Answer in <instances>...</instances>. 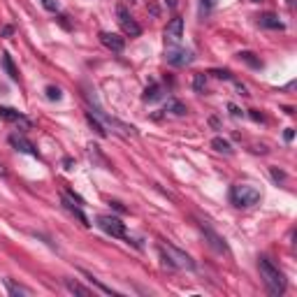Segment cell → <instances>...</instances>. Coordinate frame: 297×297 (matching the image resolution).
<instances>
[{"instance_id":"obj_31","label":"cell","mask_w":297,"mask_h":297,"mask_svg":"<svg viewBox=\"0 0 297 297\" xmlns=\"http://www.w3.org/2000/svg\"><path fill=\"white\" fill-rule=\"evenodd\" d=\"M293 135H295V132H293V130H286V142H290V139H293Z\"/></svg>"},{"instance_id":"obj_29","label":"cell","mask_w":297,"mask_h":297,"mask_svg":"<svg viewBox=\"0 0 297 297\" xmlns=\"http://www.w3.org/2000/svg\"><path fill=\"white\" fill-rule=\"evenodd\" d=\"M228 109H230V114H232V116H242V114H244V112H242L237 105H228Z\"/></svg>"},{"instance_id":"obj_10","label":"cell","mask_w":297,"mask_h":297,"mask_svg":"<svg viewBox=\"0 0 297 297\" xmlns=\"http://www.w3.org/2000/svg\"><path fill=\"white\" fill-rule=\"evenodd\" d=\"M100 42H102L109 51H114V53H121L123 49H126V40H123L121 35H116V33L102 31V33H100Z\"/></svg>"},{"instance_id":"obj_8","label":"cell","mask_w":297,"mask_h":297,"mask_svg":"<svg viewBox=\"0 0 297 297\" xmlns=\"http://www.w3.org/2000/svg\"><path fill=\"white\" fill-rule=\"evenodd\" d=\"M200 230H202V235H205L207 244L212 246L216 253H228V244H225V239H223L221 235H216L209 225H205V223H200Z\"/></svg>"},{"instance_id":"obj_24","label":"cell","mask_w":297,"mask_h":297,"mask_svg":"<svg viewBox=\"0 0 297 297\" xmlns=\"http://www.w3.org/2000/svg\"><path fill=\"white\" fill-rule=\"evenodd\" d=\"M61 88H56V86H46V98L49 100H61Z\"/></svg>"},{"instance_id":"obj_32","label":"cell","mask_w":297,"mask_h":297,"mask_svg":"<svg viewBox=\"0 0 297 297\" xmlns=\"http://www.w3.org/2000/svg\"><path fill=\"white\" fill-rule=\"evenodd\" d=\"M165 2H168V5H170V7H172V9L176 7V0H165Z\"/></svg>"},{"instance_id":"obj_19","label":"cell","mask_w":297,"mask_h":297,"mask_svg":"<svg viewBox=\"0 0 297 297\" xmlns=\"http://www.w3.org/2000/svg\"><path fill=\"white\" fill-rule=\"evenodd\" d=\"M237 56H239V61H244L246 65H251V68H262V61L255 58V53L253 51H239Z\"/></svg>"},{"instance_id":"obj_17","label":"cell","mask_w":297,"mask_h":297,"mask_svg":"<svg viewBox=\"0 0 297 297\" xmlns=\"http://www.w3.org/2000/svg\"><path fill=\"white\" fill-rule=\"evenodd\" d=\"M165 112H170V114H174V116H183V114H186V105L172 98V100H168V105H165Z\"/></svg>"},{"instance_id":"obj_30","label":"cell","mask_w":297,"mask_h":297,"mask_svg":"<svg viewBox=\"0 0 297 297\" xmlns=\"http://www.w3.org/2000/svg\"><path fill=\"white\" fill-rule=\"evenodd\" d=\"M251 119H255V121H262V114H258L255 109H251Z\"/></svg>"},{"instance_id":"obj_27","label":"cell","mask_w":297,"mask_h":297,"mask_svg":"<svg viewBox=\"0 0 297 297\" xmlns=\"http://www.w3.org/2000/svg\"><path fill=\"white\" fill-rule=\"evenodd\" d=\"M213 2H216V0H202V14H205V16L213 9Z\"/></svg>"},{"instance_id":"obj_14","label":"cell","mask_w":297,"mask_h":297,"mask_svg":"<svg viewBox=\"0 0 297 297\" xmlns=\"http://www.w3.org/2000/svg\"><path fill=\"white\" fill-rule=\"evenodd\" d=\"M65 288L70 290V293H75V295H82V297H91L93 290L86 288V286H82L79 281H72V279H65Z\"/></svg>"},{"instance_id":"obj_4","label":"cell","mask_w":297,"mask_h":297,"mask_svg":"<svg viewBox=\"0 0 297 297\" xmlns=\"http://www.w3.org/2000/svg\"><path fill=\"white\" fill-rule=\"evenodd\" d=\"M98 228L109 237H116V239H126L128 237V230H126V223H121V218L116 216H109V213H102L98 216Z\"/></svg>"},{"instance_id":"obj_1","label":"cell","mask_w":297,"mask_h":297,"mask_svg":"<svg viewBox=\"0 0 297 297\" xmlns=\"http://www.w3.org/2000/svg\"><path fill=\"white\" fill-rule=\"evenodd\" d=\"M258 269H260V279L265 281L267 286V293L269 295H283L286 293V279H283V274L279 272V267H274V262L269 258H258Z\"/></svg>"},{"instance_id":"obj_25","label":"cell","mask_w":297,"mask_h":297,"mask_svg":"<svg viewBox=\"0 0 297 297\" xmlns=\"http://www.w3.org/2000/svg\"><path fill=\"white\" fill-rule=\"evenodd\" d=\"M42 7L49 12H58V0H42Z\"/></svg>"},{"instance_id":"obj_11","label":"cell","mask_w":297,"mask_h":297,"mask_svg":"<svg viewBox=\"0 0 297 297\" xmlns=\"http://www.w3.org/2000/svg\"><path fill=\"white\" fill-rule=\"evenodd\" d=\"M9 144L14 146L16 151L28 153V156H33V158H40V153H38V149H35V144H33V142H28L23 135H9Z\"/></svg>"},{"instance_id":"obj_13","label":"cell","mask_w":297,"mask_h":297,"mask_svg":"<svg viewBox=\"0 0 297 297\" xmlns=\"http://www.w3.org/2000/svg\"><path fill=\"white\" fill-rule=\"evenodd\" d=\"M258 23L262 26V28H269V31H283L286 26H283V21H279V16L276 14H262L258 16Z\"/></svg>"},{"instance_id":"obj_22","label":"cell","mask_w":297,"mask_h":297,"mask_svg":"<svg viewBox=\"0 0 297 297\" xmlns=\"http://www.w3.org/2000/svg\"><path fill=\"white\" fill-rule=\"evenodd\" d=\"M193 88H195L198 93H205V88H207V75L205 72L195 75V79H193Z\"/></svg>"},{"instance_id":"obj_26","label":"cell","mask_w":297,"mask_h":297,"mask_svg":"<svg viewBox=\"0 0 297 297\" xmlns=\"http://www.w3.org/2000/svg\"><path fill=\"white\" fill-rule=\"evenodd\" d=\"M209 75L218 77V79H232V75H230V70H212Z\"/></svg>"},{"instance_id":"obj_23","label":"cell","mask_w":297,"mask_h":297,"mask_svg":"<svg viewBox=\"0 0 297 297\" xmlns=\"http://www.w3.org/2000/svg\"><path fill=\"white\" fill-rule=\"evenodd\" d=\"M84 274L88 276V281H91L93 286H98V290H102L105 295H116L114 290H112V288H107V286H102V283H100V281H98V279H95V276H93V274H88V272H84Z\"/></svg>"},{"instance_id":"obj_21","label":"cell","mask_w":297,"mask_h":297,"mask_svg":"<svg viewBox=\"0 0 297 297\" xmlns=\"http://www.w3.org/2000/svg\"><path fill=\"white\" fill-rule=\"evenodd\" d=\"M5 286H7L9 295H14V297H19V295H31V290L23 288V286H16V283L12 281V279H7V281H5Z\"/></svg>"},{"instance_id":"obj_6","label":"cell","mask_w":297,"mask_h":297,"mask_svg":"<svg viewBox=\"0 0 297 297\" xmlns=\"http://www.w3.org/2000/svg\"><path fill=\"white\" fill-rule=\"evenodd\" d=\"M75 200L79 202V205H84V200L77 198V195H68V193H63V195H61L63 207H65V209H68V212L72 213V216H77V218H79V223H82L84 228H88L91 223H88V218H86V213L82 212V207H77V205H75Z\"/></svg>"},{"instance_id":"obj_20","label":"cell","mask_w":297,"mask_h":297,"mask_svg":"<svg viewBox=\"0 0 297 297\" xmlns=\"http://www.w3.org/2000/svg\"><path fill=\"white\" fill-rule=\"evenodd\" d=\"M212 146L216 149V151H221V153H232V146H230V142L228 139H223V137H213L212 139Z\"/></svg>"},{"instance_id":"obj_12","label":"cell","mask_w":297,"mask_h":297,"mask_svg":"<svg viewBox=\"0 0 297 297\" xmlns=\"http://www.w3.org/2000/svg\"><path fill=\"white\" fill-rule=\"evenodd\" d=\"M0 119L7 121V123H21L23 128H31V121H28L21 112L12 109V107H0Z\"/></svg>"},{"instance_id":"obj_7","label":"cell","mask_w":297,"mask_h":297,"mask_svg":"<svg viewBox=\"0 0 297 297\" xmlns=\"http://www.w3.org/2000/svg\"><path fill=\"white\" fill-rule=\"evenodd\" d=\"M168 63L174 68H186L193 63V51L191 49H168Z\"/></svg>"},{"instance_id":"obj_18","label":"cell","mask_w":297,"mask_h":297,"mask_svg":"<svg viewBox=\"0 0 297 297\" xmlns=\"http://www.w3.org/2000/svg\"><path fill=\"white\" fill-rule=\"evenodd\" d=\"M160 95H163V86L151 84V86H149V88L144 91V95H142V98H144V102H156Z\"/></svg>"},{"instance_id":"obj_9","label":"cell","mask_w":297,"mask_h":297,"mask_svg":"<svg viewBox=\"0 0 297 297\" xmlns=\"http://www.w3.org/2000/svg\"><path fill=\"white\" fill-rule=\"evenodd\" d=\"M181 38H183V19L181 16H172L168 23V28H165V40L172 42V44H176Z\"/></svg>"},{"instance_id":"obj_15","label":"cell","mask_w":297,"mask_h":297,"mask_svg":"<svg viewBox=\"0 0 297 297\" xmlns=\"http://www.w3.org/2000/svg\"><path fill=\"white\" fill-rule=\"evenodd\" d=\"M86 121H88V126H91L93 130H95V135H100V137H107V135H109V132H107V128L98 121V116L93 114V112H86Z\"/></svg>"},{"instance_id":"obj_28","label":"cell","mask_w":297,"mask_h":297,"mask_svg":"<svg viewBox=\"0 0 297 297\" xmlns=\"http://www.w3.org/2000/svg\"><path fill=\"white\" fill-rule=\"evenodd\" d=\"M272 179H274L276 183H279V181H286V174H283V172H279L276 168H272Z\"/></svg>"},{"instance_id":"obj_33","label":"cell","mask_w":297,"mask_h":297,"mask_svg":"<svg viewBox=\"0 0 297 297\" xmlns=\"http://www.w3.org/2000/svg\"><path fill=\"white\" fill-rule=\"evenodd\" d=\"M253 2H260V0H253Z\"/></svg>"},{"instance_id":"obj_16","label":"cell","mask_w":297,"mask_h":297,"mask_svg":"<svg viewBox=\"0 0 297 297\" xmlns=\"http://www.w3.org/2000/svg\"><path fill=\"white\" fill-rule=\"evenodd\" d=\"M0 63H2L5 72L9 75V79H12V82H19V72H16L14 63H12V58H9V53H2V56H0Z\"/></svg>"},{"instance_id":"obj_3","label":"cell","mask_w":297,"mask_h":297,"mask_svg":"<svg viewBox=\"0 0 297 297\" xmlns=\"http://www.w3.org/2000/svg\"><path fill=\"white\" fill-rule=\"evenodd\" d=\"M160 255H163V260H165L170 267H179V269H195V262H193L191 255H188V253H183V251H179V249L172 246V244H160Z\"/></svg>"},{"instance_id":"obj_5","label":"cell","mask_w":297,"mask_h":297,"mask_svg":"<svg viewBox=\"0 0 297 297\" xmlns=\"http://www.w3.org/2000/svg\"><path fill=\"white\" fill-rule=\"evenodd\" d=\"M116 16H119V26H121V31L126 33V35H130V38H137V35H142V26H139L132 16H130V12L123 5H119L116 7Z\"/></svg>"},{"instance_id":"obj_2","label":"cell","mask_w":297,"mask_h":297,"mask_svg":"<svg viewBox=\"0 0 297 297\" xmlns=\"http://www.w3.org/2000/svg\"><path fill=\"white\" fill-rule=\"evenodd\" d=\"M260 191L255 186H249V183H237L230 188V202L239 209H249V207H255L260 202Z\"/></svg>"}]
</instances>
